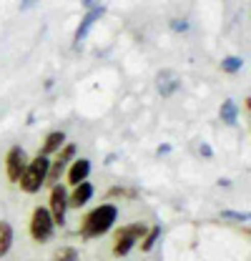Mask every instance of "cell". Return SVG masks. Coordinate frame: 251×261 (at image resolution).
<instances>
[{"instance_id": "cell-7", "label": "cell", "mask_w": 251, "mask_h": 261, "mask_svg": "<svg viewBox=\"0 0 251 261\" xmlns=\"http://www.w3.org/2000/svg\"><path fill=\"white\" fill-rule=\"evenodd\" d=\"M73 156H76V146H65L63 153H58V159H56V163H53V168H48V178H51V181H58L61 173L65 171V166H68V161H70Z\"/></svg>"}, {"instance_id": "cell-15", "label": "cell", "mask_w": 251, "mask_h": 261, "mask_svg": "<svg viewBox=\"0 0 251 261\" xmlns=\"http://www.w3.org/2000/svg\"><path fill=\"white\" fill-rule=\"evenodd\" d=\"M53 261H78V254H76V249L63 246V249H58V251H56Z\"/></svg>"}, {"instance_id": "cell-8", "label": "cell", "mask_w": 251, "mask_h": 261, "mask_svg": "<svg viewBox=\"0 0 251 261\" xmlns=\"http://www.w3.org/2000/svg\"><path fill=\"white\" fill-rule=\"evenodd\" d=\"M88 173H91L88 159H78V161L70 166V171H68V181H70L73 186H78V184H83V181L88 178Z\"/></svg>"}, {"instance_id": "cell-16", "label": "cell", "mask_w": 251, "mask_h": 261, "mask_svg": "<svg viewBox=\"0 0 251 261\" xmlns=\"http://www.w3.org/2000/svg\"><path fill=\"white\" fill-rule=\"evenodd\" d=\"M241 65H244L241 58H226V61L221 63V68H223L226 73H236V70H241Z\"/></svg>"}, {"instance_id": "cell-1", "label": "cell", "mask_w": 251, "mask_h": 261, "mask_svg": "<svg viewBox=\"0 0 251 261\" xmlns=\"http://www.w3.org/2000/svg\"><path fill=\"white\" fill-rule=\"evenodd\" d=\"M118 219V208L113 203H103L93 208L86 219H83V226H81V236L83 239H93V236H101L106 233L108 228L113 226V221Z\"/></svg>"}, {"instance_id": "cell-14", "label": "cell", "mask_w": 251, "mask_h": 261, "mask_svg": "<svg viewBox=\"0 0 251 261\" xmlns=\"http://www.w3.org/2000/svg\"><path fill=\"white\" fill-rule=\"evenodd\" d=\"M158 236H161V226H154V228H151V231H148V236L143 239V244H141V249H143V251H151V249H154V244H156V241H158Z\"/></svg>"}, {"instance_id": "cell-10", "label": "cell", "mask_w": 251, "mask_h": 261, "mask_svg": "<svg viewBox=\"0 0 251 261\" xmlns=\"http://www.w3.org/2000/svg\"><path fill=\"white\" fill-rule=\"evenodd\" d=\"M98 15H103V8H93V10H91V13H88V15L83 18V23H81V28L76 31V43H81V40L86 38V33L91 31V25H93V23H95V18H98Z\"/></svg>"}, {"instance_id": "cell-3", "label": "cell", "mask_w": 251, "mask_h": 261, "mask_svg": "<svg viewBox=\"0 0 251 261\" xmlns=\"http://www.w3.org/2000/svg\"><path fill=\"white\" fill-rule=\"evenodd\" d=\"M143 233H146V226H143V224H128V226L118 228L113 254H116V256H126V254L133 249V244L143 239Z\"/></svg>"}, {"instance_id": "cell-5", "label": "cell", "mask_w": 251, "mask_h": 261, "mask_svg": "<svg viewBox=\"0 0 251 261\" xmlns=\"http://www.w3.org/2000/svg\"><path fill=\"white\" fill-rule=\"evenodd\" d=\"M53 219L45 208H35L33 211V221H31V233L35 241H48L53 236Z\"/></svg>"}, {"instance_id": "cell-13", "label": "cell", "mask_w": 251, "mask_h": 261, "mask_svg": "<svg viewBox=\"0 0 251 261\" xmlns=\"http://www.w3.org/2000/svg\"><path fill=\"white\" fill-rule=\"evenodd\" d=\"M221 121L236 123V103H234V100H226V103L221 106Z\"/></svg>"}, {"instance_id": "cell-9", "label": "cell", "mask_w": 251, "mask_h": 261, "mask_svg": "<svg viewBox=\"0 0 251 261\" xmlns=\"http://www.w3.org/2000/svg\"><path fill=\"white\" fill-rule=\"evenodd\" d=\"M91 196H93V186L83 181V184H78V186H76V191H73V196H70V201H68V203L81 208L83 203H88V198H91Z\"/></svg>"}, {"instance_id": "cell-12", "label": "cell", "mask_w": 251, "mask_h": 261, "mask_svg": "<svg viewBox=\"0 0 251 261\" xmlns=\"http://www.w3.org/2000/svg\"><path fill=\"white\" fill-rule=\"evenodd\" d=\"M63 143H65V136H63L61 130H56V133H51L48 138H45V146H43V153L40 156H48V153H53V151H58Z\"/></svg>"}, {"instance_id": "cell-2", "label": "cell", "mask_w": 251, "mask_h": 261, "mask_svg": "<svg viewBox=\"0 0 251 261\" xmlns=\"http://www.w3.org/2000/svg\"><path fill=\"white\" fill-rule=\"evenodd\" d=\"M48 168H51V161H48L45 156L33 159V161L28 163V168H26V173L20 176V186H23L28 194H35V191L45 184V178H48Z\"/></svg>"}, {"instance_id": "cell-18", "label": "cell", "mask_w": 251, "mask_h": 261, "mask_svg": "<svg viewBox=\"0 0 251 261\" xmlns=\"http://www.w3.org/2000/svg\"><path fill=\"white\" fill-rule=\"evenodd\" d=\"M201 153H204V156H211V148H209L206 143H201Z\"/></svg>"}, {"instance_id": "cell-6", "label": "cell", "mask_w": 251, "mask_h": 261, "mask_svg": "<svg viewBox=\"0 0 251 261\" xmlns=\"http://www.w3.org/2000/svg\"><path fill=\"white\" fill-rule=\"evenodd\" d=\"M65 208H68V196H65V189L63 186H56L51 191V219L53 224H65Z\"/></svg>"}, {"instance_id": "cell-17", "label": "cell", "mask_w": 251, "mask_h": 261, "mask_svg": "<svg viewBox=\"0 0 251 261\" xmlns=\"http://www.w3.org/2000/svg\"><path fill=\"white\" fill-rule=\"evenodd\" d=\"M223 216H226V219H239V221H246V219H249L246 214H236V211H223Z\"/></svg>"}, {"instance_id": "cell-4", "label": "cell", "mask_w": 251, "mask_h": 261, "mask_svg": "<svg viewBox=\"0 0 251 261\" xmlns=\"http://www.w3.org/2000/svg\"><path fill=\"white\" fill-rule=\"evenodd\" d=\"M26 168H28V156H26V151H23L20 146H13V148L8 151V156H5L8 178H10L13 184H20V176L26 173Z\"/></svg>"}, {"instance_id": "cell-11", "label": "cell", "mask_w": 251, "mask_h": 261, "mask_svg": "<svg viewBox=\"0 0 251 261\" xmlns=\"http://www.w3.org/2000/svg\"><path fill=\"white\" fill-rule=\"evenodd\" d=\"M10 244H13V228L10 224L0 221V256H5L10 251Z\"/></svg>"}]
</instances>
